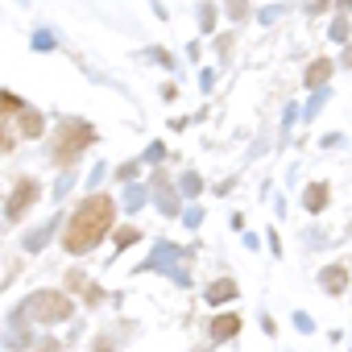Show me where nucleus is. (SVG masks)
Instances as JSON below:
<instances>
[{"label":"nucleus","instance_id":"f03ea898","mask_svg":"<svg viewBox=\"0 0 352 352\" xmlns=\"http://www.w3.org/2000/svg\"><path fill=\"white\" fill-rule=\"evenodd\" d=\"M91 141H96V129H91V124H83V120H67V124L58 129L54 157H58V162H71V157H75V153H83Z\"/></svg>","mask_w":352,"mask_h":352},{"label":"nucleus","instance_id":"f3484780","mask_svg":"<svg viewBox=\"0 0 352 352\" xmlns=\"http://www.w3.org/2000/svg\"><path fill=\"white\" fill-rule=\"evenodd\" d=\"M42 352H54V344H42Z\"/></svg>","mask_w":352,"mask_h":352},{"label":"nucleus","instance_id":"9b49d317","mask_svg":"<svg viewBox=\"0 0 352 352\" xmlns=\"http://www.w3.org/2000/svg\"><path fill=\"white\" fill-rule=\"evenodd\" d=\"M21 108H25V104H21L13 91H0V112H21Z\"/></svg>","mask_w":352,"mask_h":352},{"label":"nucleus","instance_id":"a211bd4d","mask_svg":"<svg viewBox=\"0 0 352 352\" xmlns=\"http://www.w3.org/2000/svg\"><path fill=\"white\" fill-rule=\"evenodd\" d=\"M340 5H344V9H352V0H340Z\"/></svg>","mask_w":352,"mask_h":352},{"label":"nucleus","instance_id":"7ed1b4c3","mask_svg":"<svg viewBox=\"0 0 352 352\" xmlns=\"http://www.w3.org/2000/svg\"><path fill=\"white\" fill-rule=\"evenodd\" d=\"M30 311H34L38 323H63V319H71V298L58 294V290H38Z\"/></svg>","mask_w":352,"mask_h":352},{"label":"nucleus","instance_id":"f8f14e48","mask_svg":"<svg viewBox=\"0 0 352 352\" xmlns=\"http://www.w3.org/2000/svg\"><path fill=\"white\" fill-rule=\"evenodd\" d=\"M137 236H141L137 228H120V232H116V245H120V249H129V245H137Z\"/></svg>","mask_w":352,"mask_h":352},{"label":"nucleus","instance_id":"6e6552de","mask_svg":"<svg viewBox=\"0 0 352 352\" xmlns=\"http://www.w3.org/2000/svg\"><path fill=\"white\" fill-rule=\"evenodd\" d=\"M327 79H331V63H327V58L311 63V71H307V87H323Z\"/></svg>","mask_w":352,"mask_h":352},{"label":"nucleus","instance_id":"20e7f679","mask_svg":"<svg viewBox=\"0 0 352 352\" xmlns=\"http://www.w3.org/2000/svg\"><path fill=\"white\" fill-rule=\"evenodd\" d=\"M38 195H42V187H38L34 179H21V183L13 187L9 208H5V212H9V220H21V216H25V208H34V204H38Z\"/></svg>","mask_w":352,"mask_h":352},{"label":"nucleus","instance_id":"f257e3e1","mask_svg":"<svg viewBox=\"0 0 352 352\" xmlns=\"http://www.w3.org/2000/svg\"><path fill=\"white\" fill-rule=\"evenodd\" d=\"M108 232H112V199H108V195H91V199H83L79 212L67 220L63 249H67V253H87V249H96Z\"/></svg>","mask_w":352,"mask_h":352},{"label":"nucleus","instance_id":"423d86ee","mask_svg":"<svg viewBox=\"0 0 352 352\" xmlns=\"http://www.w3.org/2000/svg\"><path fill=\"white\" fill-rule=\"evenodd\" d=\"M302 204H307V212H323L327 208V187L323 183H311L307 195H302Z\"/></svg>","mask_w":352,"mask_h":352},{"label":"nucleus","instance_id":"9d476101","mask_svg":"<svg viewBox=\"0 0 352 352\" xmlns=\"http://www.w3.org/2000/svg\"><path fill=\"white\" fill-rule=\"evenodd\" d=\"M323 286H327V290H331V294H340V290H344V286H348V274H344V270H340V265H331V270H327V274H323Z\"/></svg>","mask_w":352,"mask_h":352},{"label":"nucleus","instance_id":"dca6fc26","mask_svg":"<svg viewBox=\"0 0 352 352\" xmlns=\"http://www.w3.org/2000/svg\"><path fill=\"white\" fill-rule=\"evenodd\" d=\"M327 9V0H311V5H307V13H323Z\"/></svg>","mask_w":352,"mask_h":352},{"label":"nucleus","instance_id":"39448f33","mask_svg":"<svg viewBox=\"0 0 352 352\" xmlns=\"http://www.w3.org/2000/svg\"><path fill=\"white\" fill-rule=\"evenodd\" d=\"M232 298H236V282L220 278V282L208 286V302H212V307H224V302H232Z\"/></svg>","mask_w":352,"mask_h":352},{"label":"nucleus","instance_id":"2eb2a0df","mask_svg":"<svg viewBox=\"0 0 352 352\" xmlns=\"http://www.w3.org/2000/svg\"><path fill=\"white\" fill-rule=\"evenodd\" d=\"M228 9H232V17H245V0H228Z\"/></svg>","mask_w":352,"mask_h":352},{"label":"nucleus","instance_id":"4468645a","mask_svg":"<svg viewBox=\"0 0 352 352\" xmlns=\"http://www.w3.org/2000/svg\"><path fill=\"white\" fill-rule=\"evenodd\" d=\"M331 38L344 42V38H348V21H336V25H331Z\"/></svg>","mask_w":352,"mask_h":352},{"label":"nucleus","instance_id":"ddd939ff","mask_svg":"<svg viewBox=\"0 0 352 352\" xmlns=\"http://www.w3.org/2000/svg\"><path fill=\"white\" fill-rule=\"evenodd\" d=\"M9 149H13V129L0 124V153H9Z\"/></svg>","mask_w":352,"mask_h":352},{"label":"nucleus","instance_id":"0eeeda50","mask_svg":"<svg viewBox=\"0 0 352 352\" xmlns=\"http://www.w3.org/2000/svg\"><path fill=\"white\" fill-rule=\"evenodd\" d=\"M236 331H241V319L236 315H224V319L212 323V340H232Z\"/></svg>","mask_w":352,"mask_h":352},{"label":"nucleus","instance_id":"1a4fd4ad","mask_svg":"<svg viewBox=\"0 0 352 352\" xmlns=\"http://www.w3.org/2000/svg\"><path fill=\"white\" fill-rule=\"evenodd\" d=\"M21 133L34 141V137H42V112H34V108H21Z\"/></svg>","mask_w":352,"mask_h":352}]
</instances>
